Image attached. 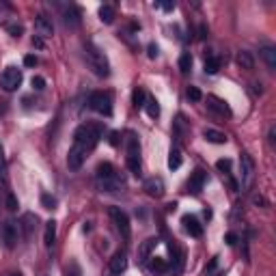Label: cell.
I'll use <instances>...</instances> for the list:
<instances>
[{
	"label": "cell",
	"mask_w": 276,
	"mask_h": 276,
	"mask_svg": "<svg viewBox=\"0 0 276 276\" xmlns=\"http://www.w3.org/2000/svg\"><path fill=\"white\" fill-rule=\"evenodd\" d=\"M99 138H102V125H97V123H85L73 132V145L67 153V167L71 171L82 169V164L89 158V153L97 147Z\"/></svg>",
	"instance_id": "6da1fadb"
},
{
	"label": "cell",
	"mask_w": 276,
	"mask_h": 276,
	"mask_svg": "<svg viewBox=\"0 0 276 276\" xmlns=\"http://www.w3.org/2000/svg\"><path fill=\"white\" fill-rule=\"evenodd\" d=\"M95 183L102 192H119L125 188V177L110 162H102L95 169Z\"/></svg>",
	"instance_id": "7a4b0ae2"
},
{
	"label": "cell",
	"mask_w": 276,
	"mask_h": 276,
	"mask_svg": "<svg viewBox=\"0 0 276 276\" xmlns=\"http://www.w3.org/2000/svg\"><path fill=\"white\" fill-rule=\"evenodd\" d=\"M85 61H87L89 69L93 71L97 78H106L110 73V63L106 59V54L99 50L95 43H87L85 45Z\"/></svg>",
	"instance_id": "3957f363"
},
{
	"label": "cell",
	"mask_w": 276,
	"mask_h": 276,
	"mask_svg": "<svg viewBox=\"0 0 276 276\" xmlns=\"http://www.w3.org/2000/svg\"><path fill=\"white\" fill-rule=\"evenodd\" d=\"M89 108L104 117H110L113 115V97H110V93H104V91H93L89 95Z\"/></svg>",
	"instance_id": "277c9868"
},
{
	"label": "cell",
	"mask_w": 276,
	"mask_h": 276,
	"mask_svg": "<svg viewBox=\"0 0 276 276\" xmlns=\"http://www.w3.org/2000/svg\"><path fill=\"white\" fill-rule=\"evenodd\" d=\"M141 145H138L136 134H130L127 136V169L134 175H141Z\"/></svg>",
	"instance_id": "5b68a950"
},
{
	"label": "cell",
	"mask_w": 276,
	"mask_h": 276,
	"mask_svg": "<svg viewBox=\"0 0 276 276\" xmlns=\"http://www.w3.org/2000/svg\"><path fill=\"white\" fill-rule=\"evenodd\" d=\"M108 214H110V218H113V223H115V227H117L119 235H121L125 242H130V237H132L130 216H127L121 207H110V209H108Z\"/></svg>",
	"instance_id": "8992f818"
},
{
	"label": "cell",
	"mask_w": 276,
	"mask_h": 276,
	"mask_svg": "<svg viewBox=\"0 0 276 276\" xmlns=\"http://www.w3.org/2000/svg\"><path fill=\"white\" fill-rule=\"evenodd\" d=\"M20 85H22V71L17 67H7L3 73H0V87H3L7 93L15 91Z\"/></svg>",
	"instance_id": "52a82bcc"
},
{
	"label": "cell",
	"mask_w": 276,
	"mask_h": 276,
	"mask_svg": "<svg viewBox=\"0 0 276 276\" xmlns=\"http://www.w3.org/2000/svg\"><path fill=\"white\" fill-rule=\"evenodd\" d=\"M240 177H242V186L244 188H248L253 183V177H255V160L248 153L240 155Z\"/></svg>",
	"instance_id": "ba28073f"
},
{
	"label": "cell",
	"mask_w": 276,
	"mask_h": 276,
	"mask_svg": "<svg viewBox=\"0 0 276 276\" xmlns=\"http://www.w3.org/2000/svg\"><path fill=\"white\" fill-rule=\"evenodd\" d=\"M17 237H20V225L13 223V220H7L3 225V240H5L7 248H15Z\"/></svg>",
	"instance_id": "9c48e42d"
},
{
	"label": "cell",
	"mask_w": 276,
	"mask_h": 276,
	"mask_svg": "<svg viewBox=\"0 0 276 276\" xmlns=\"http://www.w3.org/2000/svg\"><path fill=\"white\" fill-rule=\"evenodd\" d=\"M143 190H145L149 197L160 199V197H164V190H167V188H164V179H162V177H149V179H145Z\"/></svg>",
	"instance_id": "30bf717a"
},
{
	"label": "cell",
	"mask_w": 276,
	"mask_h": 276,
	"mask_svg": "<svg viewBox=\"0 0 276 276\" xmlns=\"http://www.w3.org/2000/svg\"><path fill=\"white\" fill-rule=\"evenodd\" d=\"M35 31H37V35L41 37V39H48V37H52L54 35V24H52V20L48 15H37V20H35Z\"/></svg>",
	"instance_id": "8fae6325"
},
{
	"label": "cell",
	"mask_w": 276,
	"mask_h": 276,
	"mask_svg": "<svg viewBox=\"0 0 276 276\" xmlns=\"http://www.w3.org/2000/svg\"><path fill=\"white\" fill-rule=\"evenodd\" d=\"M108 268H110V272H113L115 276L123 274V272L127 270V255H125V251H117V253L113 255V259H110Z\"/></svg>",
	"instance_id": "7c38bea8"
},
{
	"label": "cell",
	"mask_w": 276,
	"mask_h": 276,
	"mask_svg": "<svg viewBox=\"0 0 276 276\" xmlns=\"http://www.w3.org/2000/svg\"><path fill=\"white\" fill-rule=\"evenodd\" d=\"M63 22H65L67 29H78L80 22H82L80 9H78V7H73V5H69L65 11H63Z\"/></svg>",
	"instance_id": "4fadbf2b"
},
{
	"label": "cell",
	"mask_w": 276,
	"mask_h": 276,
	"mask_svg": "<svg viewBox=\"0 0 276 276\" xmlns=\"http://www.w3.org/2000/svg\"><path fill=\"white\" fill-rule=\"evenodd\" d=\"M205 181H207L205 171H195V173H192V177H190V181H188V192H190V195H201Z\"/></svg>",
	"instance_id": "5bb4252c"
},
{
	"label": "cell",
	"mask_w": 276,
	"mask_h": 276,
	"mask_svg": "<svg viewBox=\"0 0 276 276\" xmlns=\"http://www.w3.org/2000/svg\"><path fill=\"white\" fill-rule=\"evenodd\" d=\"M181 225H183V229H186V233H190L192 237H201V235H203V225H201L195 216H183L181 218Z\"/></svg>",
	"instance_id": "9a60e30c"
},
{
	"label": "cell",
	"mask_w": 276,
	"mask_h": 276,
	"mask_svg": "<svg viewBox=\"0 0 276 276\" xmlns=\"http://www.w3.org/2000/svg\"><path fill=\"white\" fill-rule=\"evenodd\" d=\"M155 246H158V240H155V237H149V240H145L141 246H138V261H141V263L149 261V257H151V253L155 251Z\"/></svg>",
	"instance_id": "2e32d148"
},
{
	"label": "cell",
	"mask_w": 276,
	"mask_h": 276,
	"mask_svg": "<svg viewBox=\"0 0 276 276\" xmlns=\"http://www.w3.org/2000/svg\"><path fill=\"white\" fill-rule=\"evenodd\" d=\"M207 108H211L218 115H227V117L231 115V108H229V104L225 102V99L216 97V95H207Z\"/></svg>",
	"instance_id": "e0dca14e"
},
{
	"label": "cell",
	"mask_w": 276,
	"mask_h": 276,
	"mask_svg": "<svg viewBox=\"0 0 276 276\" xmlns=\"http://www.w3.org/2000/svg\"><path fill=\"white\" fill-rule=\"evenodd\" d=\"M261 59L265 61V65H268V69H276V48L274 45H263V48L259 50Z\"/></svg>",
	"instance_id": "ac0fdd59"
},
{
	"label": "cell",
	"mask_w": 276,
	"mask_h": 276,
	"mask_svg": "<svg viewBox=\"0 0 276 276\" xmlns=\"http://www.w3.org/2000/svg\"><path fill=\"white\" fill-rule=\"evenodd\" d=\"M43 242L48 248L54 246V242H57V223L54 220H50V223H45V233H43Z\"/></svg>",
	"instance_id": "d6986e66"
},
{
	"label": "cell",
	"mask_w": 276,
	"mask_h": 276,
	"mask_svg": "<svg viewBox=\"0 0 276 276\" xmlns=\"http://www.w3.org/2000/svg\"><path fill=\"white\" fill-rule=\"evenodd\" d=\"M13 20H17V17H15V13H13L11 5H7V3H0V24H3V26H7L9 22H13Z\"/></svg>",
	"instance_id": "ffe728a7"
},
{
	"label": "cell",
	"mask_w": 276,
	"mask_h": 276,
	"mask_svg": "<svg viewBox=\"0 0 276 276\" xmlns=\"http://www.w3.org/2000/svg\"><path fill=\"white\" fill-rule=\"evenodd\" d=\"M143 108L147 110V115H149L151 119H158V117H160V104H158V99H155V97H149V95H147Z\"/></svg>",
	"instance_id": "44dd1931"
},
{
	"label": "cell",
	"mask_w": 276,
	"mask_h": 276,
	"mask_svg": "<svg viewBox=\"0 0 276 276\" xmlns=\"http://www.w3.org/2000/svg\"><path fill=\"white\" fill-rule=\"evenodd\" d=\"M35 225H37V218H35L33 214H26V216L22 218V227H24V237H26V240H31V237H33Z\"/></svg>",
	"instance_id": "7402d4cb"
},
{
	"label": "cell",
	"mask_w": 276,
	"mask_h": 276,
	"mask_svg": "<svg viewBox=\"0 0 276 276\" xmlns=\"http://www.w3.org/2000/svg\"><path fill=\"white\" fill-rule=\"evenodd\" d=\"M149 263H147V268H149V272H153V274H162V272H167L169 270V265H167V261L164 259H158V257H149Z\"/></svg>",
	"instance_id": "603a6c76"
},
{
	"label": "cell",
	"mask_w": 276,
	"mask_h": 276,
	"mask_svg": "<svg viewBox=\"0 0 276 276\" xmlns=\"http://www.w3.org/2000/svg\"><path fill=\"white\" fill-rule=\"evenodd\" d=\"M203 138H205V141H209V143H214V145H225L227 143V136L223 132H218V130H205Z\"/></svg>",
	"instance_id": "cb8c5ba5"
},
{
	"label": "cell",
	"mask_w": 276,
	"mask_h": 276,
	"mask_svg": "<svg viewBox=\"0 0 276 276\" xmlns=\"http://www.w3.org/2000/svg\"><path fill=\"white\" fill-rule=\"evenodd\" d=\"M237 63H240L244 69H253L255 67V59H253V54L248 52V50H240V52H237Z\"/></svg>",
	"instance_id": "d4e9b609"
},
{
	"label": "cell",
	"mask_w": 276,
	"mask_h": 276,
	"mask_svg": "<svg viewBox=\"0 0 276 276\" xmlns=\"http://www.w3.org/2000/svg\"><path fill=\"white\" fill-rule=\"evenodd\" d=\"M97 13H99V20H102L104 24H113L115 22V9L110 5H102Z\"/></svg>",
	"instance_id": "484cf974"
},
{
	"label": "cell",
	"mask_w": 276,
	"mask_h": 276,
	"mask_svg": "<svg viewBox=\"0 0 276 276\" xmlns=\"http://www.w3.org/2000/svg\"><path fill=\"white\" fill-rule=\"evenodd\" d=\"M179 167H181V151L175 147V149H171V153H169V169L177 171Z\"/></svg>",
	"instance_id": "4316f807"
},
{
	"label": "cell",
	"mask_w": 276,
	"mask_h": 276,
	"mask_svg": "<svg viewBox=\"0 0 276 276\" xmlns=\"http://www.w3.org/2000/svg\"><path fill=\"white\" fill-rule=\"evenodd\" d=\"M7 31H9V35H11V37L20 39L22 33H24V24H22V22H17V20H13V22H9V24H7Z\"/></svg>",
	"instance_id": "83f0119b"
},
{
	"label": "cell",
	"mask_w": 276,
	"mask_h": 276,
	"mask_svg": "<svg viewBox=\"0 0 276 276\" xmlns=\"http://www.w3.org/2000/svg\"><path fill=\"white\" fill-rule=\"evenodd\" d=\"M218 69H220V59L209 54L205 59V73H218Z\"/></svg>",
	"instance_id": "f1b7e54d"
},
{
	"label": "cell",
	"mask_w": 276,
	"mask_h": 276,
	"mask_svg": "<svg viewBox=\"0 0 276 276\" xmlns=\"http://www.w3.org/2000/svg\"><path fill=\"white\" fill-rule=\"evenodd\" d=\"M190 67H192V57H190V52H183L181 59H179V71L181 73H188Z\"/></svg>",
	"instance_id": "f546056e"
},
{
	"label": "cell",
	"mask_w": 276,
	"mask_h": 276,
	"mask_svg": "<svg viewBox=\"0 0 276 276\" xmlns=\"http://www.w3.org/2000/svg\"><path fill=\"white\" fill-rule=\"evenodd\" d=\"M132 99H134V106H136V108H143V106H145V99H147V93H145L141 87H138V89H134Z\"/></svg>",
	"instance_id": "4dcf8cb0"
},
{
	"label": "cell",
	"mask_w": 276,
	"mask_h": 276,
	"mask_svg": "<svg viewBox=\"0 0 276 276\" xmlns=\"http://www.w3.org/2000/svg\"><path fill=\"white\" fill-rule=\"evenodd\" d=\"M41 205L45 209H54V207H57V199L50 197V195H41Z\"/></svg>",
	"instance_id": "1f68e13d"
},
{
	"label": "cell",
	"mask_w": 276,
	"mask_h": 276,
	"mask_svg": "<svg viewBox=\"0 0 276 276\" xmlns=\"http://www.w3.org/2000/svg\"><path fill=\"white\" fill-rule=\"evenodd\" d=\"M188 99H192V102H201V99H203V93H201L197 87H190L188 89Z\"/></svg>",
	"instance_id": "d6a6232c"
},
{
	"label": "cell",
	"mask_w": 276,
	"mask_h": 276,
	"mask_svg": "<svg viewBox=\"0 0 276 276\" xmlns=\"http://www.w3.org/2000/svg\"><path fill=\"white\" fill-rule=\"evenodd\" d=\"M216 169L223 173V175H225V173L229 175V171H231V160H218V162H216Z\"/></svg>",
	"instance_id": "836d02e7"
},
{
	"label": "cell",
	"mask_w": 276,
	"mask_h": 276,
	"mask_svg": "<svg viewBox=\"0 0 276 276\" xmlns=\"http://www.w3.org/2000/svg\"><path fill=\"white\" fill-rule=\"evenodd\" d=\"M183 130H186V123H183V117H177V121H175V136L181 138Z\"/></svg>",
	"instance_id": "e575fe53"
},
{
	"label": "cell",
	"mask_w": 276,
	"mask_h": 276,
	"mask_svg": "<svg viewBox=\"0 0 276 276\" xmlns=\"http://www.w3.org/2000/svg\"><path fill=\"white\" fill-rule=\"evenodd\" d=\"M7 209H9V211H15V209H17V199L11 195V192L7 195Z\"/></svg>",
	"instance_id": "d590c367"
},
{
	"label": "cell",
	"mask_w": 276,
	"mask_h": 276,
	"mask_svg": "<svg viewBox=\"0 0 276 276\" xmlns=\"http://www.w3.org/2000/svg\"><path fill=\"white\" fill-rule=\"evenodd\" d=\"M31 85H33V89H37V91H41V89L45 87V80H43L41 76H35V78L31 80Z\"/></svg>",
	"instance_id": "8d00e7d4"
},
{
	"label": "cell",
	"mask_w": 276,
	"mask_h": 276,
	"mask_svg": "<svg viewBox=\"0 0 276 276\" xmlns=\"http://www.w3.org/2000/svg\"><path fill=\"white\" fill-rule=\"evenodd\" d=\"M24 65H26V67H35V65H37V57H33V54H29V57L24 59Z\"/></svg>",
	"instance_id": "74e56055"
},
{
	"label": "cell",
	"mask_w": 276,
	"mask_h": 276,
	"mask_svg": "<svg viewBox=\"0 0 276 276\" xmlns=\"http://www.w3.org/2000/svg\"><path fill=\"white\" fill-rule=\"evenodd\" d=\"M155 7H160V9H164V11H167V13H171L173 9H175V3H158Z\"/></svg>",
	"instance_id": "f35d334b"
},
{
	"label": "cell",
	"mask_w": 276,
	"mask_h": 276,
	"mask_svg": "<svg viewBox=\"0 0 276 276\" xmlns=\"http://www.w3.org/2000/svg\"><path fill=\"white\" fill-rule=\"evenodd\" d=\"M147 50H149V52H147V54H149V59L158 57V45H155V43H149V48H147Z\"/></svg>",
	"instance_id": "ab89813d"
},
{
	"label": "cell",
	"mask_w": 276,
	"mask_h": 276,
	"mask_svg": "<svg viewBox=\"0 0 276 276\" xmlns=\"http://www.w3.org/2000/svg\"><path fill=\"white\" fill-rule=\"evenodd\" d=\"M227 244H229V246H235V244H237V235H235V233H229V235H227Z\"/></svg>",
	"instance_id": "60d3db41"
},
{
	"label": "cell",
	"mask_w": 276,
	"mask_h": 276,
	"mask_svg": "<svg viewBox=\"0 0 276 276\" xmlns=\"http://www.w3.org/2000/svg\"><path fill=\"white\" fill-rule=\"evenodd\" d=\"M205 37H207V26L201 24V26H199V39H205Z\"/></svg>",
	"instance_id": "b9f144b4"
},
{
	"label": "cell",
	"mask_w": 276,
	"mask_h": 276,
	"mask_svg": "<svg viewBox=\"0 0 276 276\" xmlns=\"http://www.w3.org/2000/svg\"><path fill=\"white\" fill-rule=\"evenodd\" d=\"M110 145H119V132H113V134H110Z\"/></svg>",
	"instance_id": "7bdbcfd3"
},
{
	"label": "cell",
	"mask_w": 276,
	"mask_h": 276,
	"mask_svg": "<svg viewBox=\"0 0 276 276\" xmlns=\"http://www.w3.org/2000/svg\"><path fill=\"white\" fill-rule=\"evenodd\" d=\"M5 169V151H3V145H0V173Z\"/></svg>",
	"instance_id": "ee69618b"
},
{
	"label": "cell",
	"mask_w": 276,
	"mask_h": 276,
	"mask_svg": "<svg viewBox=\"0 0 276 276\" xmlns=\"http://www.w3.org/2000/svg\"><path fill=\"white\" fill-rule=\"evenodd\" d=\"M255 205H265V199H261V197H255Z\"/></svg>",
	"instance_id": "f6af8a7d"
},
{
	"label": "cell",
	"mask_w": 276,
	"mask_h": 276,
	"mask_svg": "<svg viewBox=\"0 0 276 276\" xmlns=\"http://www.w3.org/2000/svg\"><path fill=\"white\" fill-rule=\"evenodd\" d=\"M11 276H22V274H11Z\"/></svg>",
	"instance_id": "bcb514c9"
}]
</instances>
